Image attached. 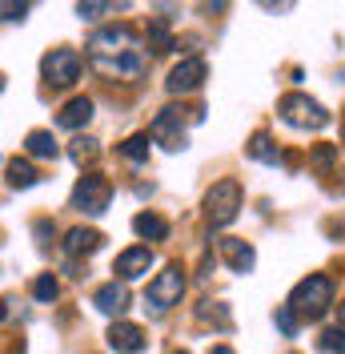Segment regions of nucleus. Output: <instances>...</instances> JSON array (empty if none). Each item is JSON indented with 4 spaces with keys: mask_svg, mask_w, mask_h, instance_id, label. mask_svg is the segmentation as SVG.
I'll use <instances>...</instances> for the list:
<instances>
[{
    "mask_svg": "<svg viewBox=\"0 0 345 354\" xmlns=\"http://www.w3.org/2000/svg\"><path fill=\"white\" fill-rule=\"evenodd\" d=\"M88 57L92 65L108 73V77H137L145 68V48H141V37L132 32L129 24H108V28H97L88 37Z\"/></svg>",
    "mask_w": 345,
    "mask_h": 354,
    "instance_id": "obj_1",
    "label": "nucleus"
},
{
    "mask_svg": "<svg viewBox=\"0 0 345 354\" xmlns=\"http://www.w3.org/2000/svg\"><path fill=\"white\" fill-rule=\"evenodd\" d=\"M285 306L293 310L297 318H305V322L325 318V310L333 306V278H325V274H309V278H302V282L293 286V294H289Z\"/></svg>",
    "mask_w": 345,
    "mask_h": 354,
    "instance_id": "obj_2",
    "label": "nucleus"
},
{
    "mask_svg": "<svg viewBox=\"0 0 345 354\" xmlns=\"http://www.w3.org/2000/svg\"><path fill=\"white\" fill-rule=\"evenodd\" d=\"M237 214H241V181L225 177V181H217L213 189L205 194V221L213 230H221V225H229Z\"/></svg>",
    "mask_w": 345,
    "mask_h": 354,
    "instance_id": "obj_3",
    "label": "nucleus"
},
{
    "mask_svg": "<svg viewBox=\"0 0 345 354\" xmlns=\"http://www.w3.org/2000/svg\"><path fill=\"white\" fill-rule=\"evenodd\" d=\"M277 113L285 117V125H293V129H325V125H329L325 105H317V101L305 97V93H285L277 101Z\"/></svg>",
    "mask_w": 345,
    "mask_h": 354,
    "instance_id": "obj_4",
    "label": "nucleus"
},
{
    "mask_svg": "<svg viewBox=\"0 0 345 354\" xmlns=\"http://www.w3.org/2000/svg\"><path fill=\"white\" fill-rule=\"evenodd\" d=\"M181 294H185V270H181V262H169L149 282V290H145V302H149L157 314H165V310H172L177 302H181Z\"/></svg>",
    "mask_w": 345,
    "mask_h": 354,
    "instance_id": "obj_5",
    "label": "nucleus"
},
{
    "mask_svg": "<svg viewBox=\"0 0 345 354\" xmlns=\"http://www.w3.org/2000/svg\"><path fill=\"white\" fill-rule=\"evenodd\" d=\"M108 201H112V181L105 174H85L72 189V209L81 214H105Z\"/></svg>",
    "mask_w": 345,
    "mask_h": 354,
    "instance_id": "obj_6",
    "label": "nucleus"
},
{
    "mask_svg": "<svg viewBox=\"0 0 345 354\" xmlns=\"http://www.w3.org/2000/svg\"><path fill=\"white\" fill-rule=\"evenodd\" d=\"M41 73H44V81L57 88L77 85V77H81V53L77 48H52V53H44Z\"/></svg>",
    "mask_w": 345,
    "mask_h": 354,
    "instance_id": "obj_7",
    "label": "nucleus"
},
{
    "mask_svg": "<svg viewBox=\"0 0 345 354\" xmlns=\"http://www.w3.org/2000/svg\"><path fill=\"white\" fill-rule=\"evenodd\" d=\"M149 137L161 145V149H169V153H177V149H185V121H181V109H161L157 117H152V125H149Z\"/></svg>",
    "mask_w": 345,
    "mask_h": 354,
    "instance_id": "obj_8",
    "label": "nucleus"
},
{
    "mask_svg": "<svg viewBox=\"0 0 345 354\" xmlns=\"http://www.w3.org/2000/svg\"><path fill=\"white\" fill-rule=\"evenodd\" d=\"M205 77H209V65H205L201 57H185V61L169 73L165 85H169L172 97H185V93H197V88L205 85Z\"/></svg>",
    "mask_w": 345,
    "mask_h": 354,
    "instance_id": "obj_9",
    "label": "nucleus"
},
{
    "mask_svg": "<svg viewBox=\"0 0 345 354\" xmlns=\"http://www.w3.org/2000/svg\"><path fill=\"white\" fill-rule=\"evenodd\" d=\"M152 266V250L149 245H132L125 254H117V262H112V274L121 278V282H137V278H145Z\"/></svg>",
    "mask_w": 345,
    "mask_h": 354,
    "instance_id": "obj_10",
    "label": "nucleus"
},
{
    "mask_svg": "<svg viewBox=\"0 0 345 354\" xmlns=\"http://www.w3.org/2000/svg\"><path fill=\"white\" fill-rule=\"evenodd\" d=\"M108 346L117 354H141L145 351V330L132 322H112L108 326Z\"/></svg>",
    "mask_w": 345,
    "mask_h": 354,
    "instance_id": "obj_11",
    "label": "nucleus"
},
{
    "mask_svg": "<svg viewBox=\"0 0 345 354\" xmlns=\"http://www.w3.org/2000/svg\"><path fill=\"white\" fill-rule=\"evenodd\" d=\"M221 258L229 262V270H233V274H249V270L257 266L253 245L241 242V238H221Z\"/></svg>",
    "mask_w": 345,
    "mask_h": 354,
    "instance_id": "obj_12",
    "label": "nucleus"
},
{
    "mask_svg": "<svg viewBox=\"0 0 345 354\" xmlns=\"http://www.w3.org/2000/svg\"><path fill=\"white\" fill-rule=\"evenodd\" d=\"M101 242H105L101 230H85V225H77V230H68L65 234V254L68 258H85V254H97Z\"/></svg>",
    "mask_w": 345,
    "mask_h": 354,
    "instance_id": "obj_13",
    "label": "nucleus"
},
{
    "mask_svg": "<svg viewBox=\"0 0 345 354\" xmlns=\"http://www.w3.org/2000/svg\"><path fill=\"white\" fill-rule=\"evenodd\" d=\"M92 306L101 310V314H112V318H121L125 310H129V290L121 286V282H108L92 294Z\"/></svg>",
    "mask_w": 345,
    "mask_h": 354,
    "instance_id": "obj_14",
    "label": "nucleus"
},
{
    "mask_svg": "<svg viewBox=\"0 0 345 354\" xmlns=\"http://www.w3.org/2000/svg\"><path fill=\"white\" fill-rule=\"evenodd\" d=\"M88 117H92V101L88 97H72L65 109L57 113V125L61 129H81V125H88Z\"/></svg>",
    "mask_w": 345,
    "mask_h": 354,
    "instance_id": "obj_15",
    "label": "nucleus"
},
{
    "mask_svg": "<svg viewBox=\"0 0 345 354\" xmlns=\"http://www.w3.org/2000/svg\"><path fill=\"white\" fill-rule=\"evenodd\" d=\"M132 230H137V238H145V242H165V238H169V221L161 218V214H137V218H132Z\"/></svg>",
    "mask_w": 345,
    "mask_h": 354,
    "instance_id": "obj_16",
    "label": "nucleus"
},
{
    "mask_svg": "<svg viewBox=\"0 0 345 354\" xmlns=\"http://www.w3.org/2000/svg\"><path fill=\"white\" fill-rule=\"evenodd\" d=\"M37 181H41V174L32 169V161H24V157H12L8 161V185L12 189H32Z\"/></svg>",
    "mask_w": 345,
    "mask_h": 354,
    "instance_id": "obj_17",
    "label": "nucleus"
},
{
    "mask_svg": "<svg viewBox=\"0 0 345 354\" xmlns=\"http://www.w3.org/2000/svg\"><path fill=\"white\" fill-rule=\"evenodd\" d=\"M245 149H249L253 161H265V165H277V161H281V149L273 145V137H269V133H253Z\"/></svg>",
    "mask_w": 345,
    "mask_h": 354,
    "instance_id": "obj_18",
    "label": "nucleus"
},
{
    "mask_svg": "<svg viewBox=\"0 0 345 354\" xmlns=\"http://www.w3.org/2000/svg\"><path fill=\"white\" fill-rule=\"evenodd\" d=\"M24 149H28L32 157H44V161H48V157H57V137H52L48 129H32L28 137H24Z\"/></svg>",
    "mask_w": 345,
    "mask_h": 354,
    "instance_id": "obj_19",
    "label": "nucleus"
},
{
    "mask_svg": "<svg viewBox=\"0 0 345 354\" xmlns=\"http://www.w3.org/2000/svg\"><path fill=\"white\" fill-rule=\"evenodd\" d=\"M121 153L129 157L132 165H141V161H149V133H137V137H129V141L121 145Z\"/></svg>",
    "mask_w": 345,
    "mask_h": 354,
    "instance_id": "obj_20",
    "label": "nucleus"
},
{
    "mask_svg": "<svg viewBox=\"0 0 345 354\" xmlns=\"http://www.w3.org/2000/svg\"><path fill=\"white\" fill-rule=\"evenodd\" d=\"M97 153H101V149H97V141H92V137H77V141L68 145V157H72L77 165H88V161H97Z\"/></svg>",
    "mask_w": 345,
    "mask_h": 354,
    "instance_id": "obj_21",
    "label": "nucleus"
},
{
    "mask_svg": "<svg viewBox=\"0 0 345 354\" xmlns=\"http://www.w3.org/2000/svg\"><path fill=\"white\" fill-rule=\"evenodd\" d=\"M317 351L345 354V330H342V326H329V330H322V338H317Z\"/></svg>",
    "mask_w": 345,
    "mask_h": 354,
    "instance_id": "obj_22",
    "label": "nucleus"
},
{
    "mask_svg": "<svg viewBox=\"0 0 345 354\" xmlns=\"http://www.w3.org/2000/svg\"><path fill=\"white\" fill-rule=\"evenodd\" d=\"M197 318H201V322H217L221 330H229V310L221 306V302H201Z\"/></svg>",
    "mask_w": 345,
    "mask_h": 354,
    "instance_id": "obj_23",
    "label": "nucleus"
},
{
    "mask_svg": "<svg viewBox=\"0 0 345 354\" xmlns=\"http://www.w3.org/2000/svg\"><path fill=\"white\" fill-rule=\"evenodd\" d=\"M273 322H277V330L285 334V338H297V322H302V318H297L289 306H277V310H273Z\"/></svg>",
    "mask_w": 345,
    "mask_h": 354,
    "instance_id": "obj_24",
    "label": "nucleus"
},
{
    "mask_svg": "<svg viewBox=\"0 0 345 354\" xmlns=\"http://www.w3.org/2000/svg\"><path fill=\"white\" fill-rule=\"evenodd\" d=\"M149 44H152V53H169L172 48V37H169V28H165V21L149 24Z\"/></svg>",
    "mask_w": 345,
    "mask_h": 354,
    "instance_id": "obj_25",
    "label": "nucleus"
},
{
    "mask_svg": "<svg viewBox=\"0 0 345 354\" xmlns=\"http://www.w3.org/2000/svg\"><path fill=\"white\" fill-rule=\"evenodd\" d=\"M32 294H37V302H52V298L61 294V286H57V278H52V274H41V278L32 282Z\"/></svg>",
    "mask_w": 345,
    "mask_h": 354,
    "instance_id": "obj_26",
    "label": "nucleus"
},
{
    "mask_svg": "<svg viewBox=\"0 0 345 354\" xmlns=\"http://www.w3.org/2000/svg\"><path fill=\"white\" fill-rule=\"evenodd\" d=\"M309 161H313V169H322V174H325V169H329V165L337 161V149H333V145H317Z\"/></svg>",
    "mask_w": 345,
    "mask_h": 354,
    "instance_id": "obj_27",
    "label": "nucleus"
},
{
    "mask_svg": "<svg viewBox=\"0 0 345 354\" xmlns=\"http://www.w3.org/2000/svg\"><path fill=\"white\" fill-rule=\"evenodd\" d=\"M28 17V4H17V0H0V21H24Z\"/></svg>",
    "mask_w": 345,
    "mask_h": 354,
    "instance_id": "obj_28",
    "label": "nucleus"
},
{
    "mask_svg": "<svg viewBox=\"0 0 345 354\" xmlns=\"http://www.w3.org/2000/svg\"><path fill=\"white\" fill-rule=\"evenodd\" d=\"M77 12H81V17H85V21H97V17H101V12H117V4H92V0H81V4H77Z\"/></svg>",
    "mask_w": 345,
    "mask_h": 354,
    "instance_id": "obj_29",
    "label": "nucleus"
},
{
    "mask_svg": "<svg viewBox=\"0 0 345 354\" xmlns=\"http://www.w3.org/2000/svg\"><path fill=\"white\" fill-rule=\"evenodd\" d=\"M337 322H342V330H345V298H342V306H337Z\"/></svg>",
    "mask_w": 345,
    "mask_h": 354,
    "instance_id": "obj_30",
    "label": "nucleus"
},
{
    "mask_svg": "<svg viewBox=\"0 0 345 354\" xmlns=\"http://www.w3.org/2000/svg\"><path fill=\"white\" fill-rule=\"evenodd\" d=\"M209 354H233V351H229V346H213Z\"/></svg>",
    "mask_w": 345,
    "mask_h": 354,
    "instance_id": "obj_31",
    "label": "nucleus"
},
{
    "mask_svg": "<svg viewBox=\"0 0 345 354\" xmlns=\"http://www.w3.org/2000/svg\"><path fill=\"white\" fill-rule=\"evenodd\" d=\"M0 93H4V77H0Z\"/></svg>",
    "mask_w": 345,
    "mask_h": 354,
    "instance_id": "obj_32",
    "label": "nucleus"
},
{
    "mask_svg": "<svg viewBox=\"0 0 345 354\" xmlns=\"http://www.w3.org/2000/svg\"><path fill=\"white\" fill-rule=\"evenodd\" d=\"M172 354H189V351H172Z\"/></svg>",
    "mask_w": 345,
    "mask_h": 354,
    "instance_id": "obj_33",
    "label": "nucleus"
}]
</instances>
